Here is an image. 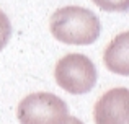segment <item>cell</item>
<instances>
[{
  "instance_id": "8",
  "label": "cell",
  "mask_w": 129,
  "mask_h": 124,
  "mask_svg": "<svg viewBox=\"0 0 129 124\" xmlns=\"http://www.w3.org/2000/svg\"><path fill=\"white\" fill-rule=\"evenodd\" d=\"M69 124H83L80 119H77V118H74V116H70V119H69Z\"/></svg>"
},
{
  "instance_id": "6",
  "label": "cell",
  "mask_w": 129,
  "mask_h": 124,
  "mask_svg": "<svg viewBox=\"0 0 129 124\" xmlns=\"http://www.w3.org/2000/svg\"><path fill=\"white\" fill-rule=\"evenodd\" d=\"M96 7L105 12H126L129 0H91Z\"/></svg>"
},
{
  "instance_id": "4",
  "label": "cell",
  "mask_w": 129,
  "mask_h": 124,
  "mask_svg": "<svg viewBox=\"0 0 129 124\" xmlns=\"http://www.w3.org/2000/svg\"><path fill=\"white\" fill-rule=\"evenodd\" d=\"M95 124H129V90L111 88L96 101Z\"/></svg>"
},
{
  "instance_id": "1",
  "label": "cell",
  "mask_w": 129,
  "mask_h": 124,
  "mask_svg": "<svg viewBox=\"0 0 129 124\" xmlns=\"http://www.w3.org/2000/svg\"><path fill=\"white\" fill-rule=\"evenodd\" d=\"M49 29L54 38L64 44L88 46L98 39L101 25L91 10L70 5L52 13Z\"/></svg>"
},
{
  "instance_id": "5",
  "label": "cell",
  "mask_w": 129,
  "mask_h": 124,
  "mask_svg": "<svg viewBox=\"0 0 129 124\" xmlns=\"http://www.w3.org/2000/svg\"><path fill=\"white\" fill-rule=\"evenodd\" d=\"M129 33L124 31L123 34L116 36L113 41L110 43V46L105 51V65L114 73L119 75H127L129 73Z\"/></svg>"
},
{
  "instance_id": "3",
  "label": "cell",
  "mask_w": 129,
  "mask_h": 124,
  "mask_svg": "<svg viewBox=\"0 0 129 124\" xmlns=\"http://www.w3.org/2000/svg\"><path fill=\"white\" fill-rule=\"evenodd\" d=\"M54 77L62 90L72 95H83L95 87L98 72L90 57L83 54H69L57 62Z\"/></svg>"
},
{
  "instance_id": "2",
  "label": "cell",
  "mask_w": 129,
  "mask_h": 124,
  "mask_svg": "<svg viewBox=\"0 0 129 124\" xmlns=\"http://www.w3.org/2000/svg\"><path fill=\"white\" fill-rule=\"evenodd\" d=\"M20 124H69L66 101L54 93L38 92L25 96L16 108Z\"/></svg>"
},
{
  "instance_id": "7",
  "label": "cell",
  "mask_w": 129,
  "mask_h": 124,
  "mask_svg": "<svg viewBox=\"0 0 129 124\" xmlns=\"http://www.w3.org/2000/svg\"><path fill=\"white\" fill-rule=\"evenodd\" d=\"M10 36H12V23L5 15V12L0 10V51L7 46Z\"/></svg>"
}]
</instances>
